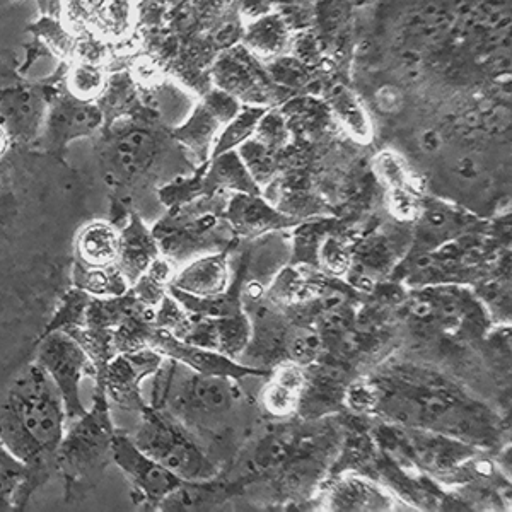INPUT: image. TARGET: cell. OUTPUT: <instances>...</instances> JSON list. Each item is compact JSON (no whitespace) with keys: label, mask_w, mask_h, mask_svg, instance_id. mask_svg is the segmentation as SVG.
Instances as JSON below:
<instances>
[{"label":"cell","mask_w":512,"mask_h":512,"mask_svg":"<svg viewBox=\"0 0 512 512\" xmlns=\"http://www.w3.org/2000/svg\"><path fill=\"white\" fill-rule=\"evenodd\" d=\"M325 504L328 511H393L398 501L369 478L345 475L330 485Z\"/></svg>","instance_id":"cell-12"},{"label":"cell","mask_w":512,"mask_h":512,"mask_svg":"<svg viewBox=\"0 0 512 512\" xmlns=\"http://www.w3.org/2000/svg\"><path fill=\"white\" fill-rule=\"evenodd\" d=\"M139 417V425L130 437L152 460L188 482L217 478L216 465L180 420L164 410L152 408L149 403Z\"/></svg>","instance_id":"cell-4"},{"label":"cell","mask_w":512,"mask_h":512,"mask_svg":"<svg viewBox=\"0 0 512 512\" xmlns=\"http://www.w3.org/2000/svg\"><path fill=\"white\" fill-rule=\"evenodd\" d=\"M248 43L258 52L274 55L286 45V26L279 18H265L248 33Z\"/></svg>","instance_id":"cell-27"},{"label":"cell","mask_w":512,"mask_h":512,"mask_svg":"<svg viewBox=\"0 0 512 512\" xmlns=\"http://www.w3.org/2000/svg\"><path fill=\"white\" fill-rule=\"evenodd\" d=\"M238 156L258 187H265L274 180L277 169L274 151L268 149L263 142L258 139L246 140L239 146Z\"/></svg>","instance_id":"cell-22"},{"label":"cell","mask_w":512,"mask_h":512,"mask_svg":"<svg viewBox=\"0 0 512 512\" xmlns=\"http://www.w3.org/2000/svg\"><path fill=\"white\" fill-rule=\"evenodd\" d=\"M120 227L110 221H91L79 229L74 243V262L89 267L117 265Z\"/></svg>","instance_id":"cell-16"},{"label":"cell","mask_w":512,"mask_h":512,"mask_svg":"<svg viewBox=\"0 0 512 512\" xmlns=\"http://www.w3.org/2000/svg\"><path fill=\"white\" fill-rule=\"evenodd\" d=\"M216 325L217 350L236 361L250 344L251 328L243 309L234 315L216 318Z\"/></svg>","instance_id":"cell-21"},{"label":"cell","mask_w":512,"mask_h":512,"mask_svg":"<svg viewBox=\"0 0 512 512\" xmlns=\"http://www.w3.org/2000/svg\"><path fill=\"white\" fill-rule=\"evenodd\" d=\"M262 391V405L274 417H289L301 407L308 374L296 362H284L272 369Z\"/></svg>","instance_id":"cell-15"},{"label":"cell","mask_w":512,"mask_h":512,"mask_svg":"<svg viewBox=\"0 0 512 512\" xmlns=\"http://www.w3.org/2000/svg\"><path fill=\"white\" fill-rule=\"evenodd\" d=\"M11 137L7 134L6 127L0 123V159L6 156L7 149L11 146Z\"/></svg>","instance_id":"cell-34"},{"label":"cell","mask_w":512,"mask_h":512,"mask_svg":"<svg viewBox=\"0 0 512 512\" xmlns=\"http://www.w3.org/2000/svg\"><path fill=\"white\" fill-rule=\"evenodd\" d=\"M171 287L192 296H217L229 286V263L226 253H209L188 263L176 272Z\"/></svg>","instance_id":"cell-14"},{"label":"cell","mask_w":512,"mask_h":512,"mask_svg":"<svg viewBox=\"0 0 512 512\" xmlns=\"http://www.w3.org/2000/svg\"><path fill=\"white\" fill-rule=\"evenodd\" d=\"M255 134L258 135L256 139L263 142L272 151L286 146L287 139H289L286 120L275 113H263V117L256 125Z\"/></svg>","instance_id":"cell-29"},{"label":"cell","mask_w":512,"mask_h":512,"mask_svg":"<svg viewBox=\"0 0 512 512\" xmlns=\"http://www.w3.org/2000/svg\"><path fill=\"white\" fill-rule=\"evenodd\" d=\"M65 429L67 414L57 386L40 364L31 362L0 403V441L26 466L14 511H24L33 495L57 477V451Z\"/></svg>","instance_id":"cell-2"},{"label":"cell","mask_w":512,"mask_h":512,"mask_svg":"<svg viewBox=\"0 0 512 512\" xmlns=\"http://www.w3.org/2000/svg\"><path fill=\"white\" fill-rule=\"evenodd\" d=\"M147 347L156 350L163 357L180 362L183 366L190 367L195 373L205 374V376H226V378L243 379L246 376H270V369H260V367H248L245 364H239L231 357L217 352V350L205 349L198 345L188 344L185 340L176 338L175 335L161 330V328H152L151 338Z\"/></svg>","instance_id":"cell-10"},{"label":"cell","mask_w":512,"mask_h":512,"mask_svg":"<svg viewBox=\"0 0 512 512\" xmlns=\"http://www.w3.org/2000/svg\"><path fill=\"white\" fill-rule=\"evenodd\" d=\"M202 187L205 192H217V190H229L234 193H250L258 195L260 187L251 178L248 169L241 161L238 154L227 151L219 156H214V163L209 171L202 176Z\"/></svg>","instance_id":"cell-17"},{"label":"cell","mask_w":512,"mask_h":512,"mask_svg":"<svg viewBox=\"0 0 512 512\" xmlns=\"http://www.w3.org/2000/svg\"><path fill=\"white\" fill-rule=\"evenodd\" d=\"M163 355L151 349L132 350L117 354L105 367L103 374L94 384L105 390L110 403L132 414L140 415L147 407L142 396V383L144 379L151 378L163 364Z\"/></svg>","instance_id":"cell-9"},{"label":"cell","mask_w":512,"mask_h":512,"mask_svg":"<svg viewBox=\"0 0 512 512\" xmlns=\"http://www.w3.org/2000/svg\"><path fill=\"white\" fill-rule=\"evenodd\" d=\"M161 255L158 239L152 233L146 221L132 210L127 221L120 227L117 267L127 279L128 286H134L140 275L146 272L158 256Z\"/></svg>","instance_id":"cell-11"},{"label":"cell","mask_w":512,"mask_h":512,"mask_svg":"<svg viewBox=\"0 0 512 512\" xmlns=\"http://www.w3.org/2000/svg\"><path fill=\"white\" fill-rule=\"evenodd\" d=\"M439 144H441V139H439V135H437L436 132H427V134H424V137H422V146L429 152L437 151Z\"/></svg>","instance_id":"cell-33"},{"label":"cell","mask_w":512,"mask_h":512,"mask_svg":"<svg viewBox=\"0 0 512 512\" xmlns=\"http://www.w3.org/2000/svg\"><path fill=\"white\" fill-rule=\"evenodd\" d=\"M207 110H209L219 122L227 123L231 122V120L238 115L239 106L233 96L216 91V93H210L209 99H207Z\"/></svg>","instance_id":"cell-32"},{"label":"cell","mask_w":512,"mask_h":512,"mask_svg":"<svg viewBox=\"0 0 512 512\" xmlns=\"http://www.w3.org/2000/svg\"><path fill=\"white\" fill-rule=\"evenodd\" d=\"M344 403L350 410L359 414L374 412V408L378 405V390L371 379L354 381L345 388Z\"/></svg>","instance_id":"cell-30"},{"label":"cell","mask_w":512,"mask_h":512,"mask_svg":"<svg viewBox=\"0 0 512 512\" xmlns=\"http://www.w3.org/2000/svg\"><path fill=\"white\" fill-rule=\"evenodd\" d=\"M321 338L318 333L304 332L299 333L292 338L287 347V352L291 354L292 362H296L299 366H309L316 361V357L320 354Z\"/></svg>","instance_id":"cell-31"},{"label":"cell","mask_w":512,"mask_h":512,"mask_svg":"<svg viewBox=\"0 0 512 512\" xmlns=\"http://www.w3.org/2000/svg\"><path fill=\"white\" fill-rule=\"evenodd\" d=\"M263 113H265V110H262V108H248V110L238 113L231 122H227L229 125L219 135V140H217L216 147H214V156L231 151L233 147L241 146L243 142L251 139V135L255 134L256 125L263 117Z\"/></svg>","instance_id":"cell-24"},{"label":"cell","mask_w":512,"mask_h":512,"mask_svg":"<svg viewBox=\"0 0 512 512\" xmlns=\"http://www.w3.org/2000/svg\"><path fill=\"white\" fill-rule=\"evenodd\" d=\"M219 125L221 122L207 110V106L198 108L190 122L176 130V139L181 140L188 149H192L198 158L204 159L207 158L210 142L214 140Z\"/></svg>","instance_id":"cell-20"},{"label":"cell","mask_w":512,"mask_h":512,"mask_svg":"<svg viewBox=\"0 0 512 512\" xmlns=\"http://www.w3.org/2000/svg\"><path fill=\"white\" fill-rule=\"evenodd\" d=\"M371 381L378 390L374 412L390 424L437 432L475 448H490L499 439L494 412L441 373L396 364Z\"/></svg>","instance_id":"cell-1"},{"label":"cell","mask_w":512,"mask_h":512,"mask_svg":"<svg viewBox=\"0 0 512 512\" xmlns=\"http://www.w3.org/2000/svg\"><path fill=\"white\" fill-rule=\"evenodd\" d=\"M35 362L57 386L64 402L67 424L79 419L88 408L81 398V383L84 378H96V367L69 333L47 332L41 335L35 352Z\"/></svg>","instance_id":"cell-6"},{"label":"cell","mask_w":512,"mask_h":512,"mask_svg":"<svg viewBox=\"0 0 512 512\" xmlns=\"http://www.w3.org/2000/svg\"><path fill=\"white\" fill-rule=\"evenodd\" d=\"M154 326L183 340L192 326V316L168 292L154 313Z\"/></svg>","instance_id":"cell-26"},{"label":"cell","mask_w":512,"mask_h":512,"mask_svg":"<svg viewBox=\"0 0 512 512\" xmlns=\"http://www.w3.org/2000/svg\"><path fill=\"white\" fill-rule=\"evenodd\" d=\"M227 221L231 224L233 233L246 238L296 224L294 219L280 214L279 210L274 209L263 198L250 193H236L231 198L227 207Z\"/></svg>","instance_id":"cell-13"},{"label":"cell","mask_w":512,"mask_h":512,"mask_svg":"<svg viewBox=\"0 0 512 512\" xmlns=\"http://www.w3.org/2000/svg\"><path fill=\"white\" fill-rule=\"evenodd\" d=\"M70 280H72V286L81 289L91 297L123 296L130 289L127 279L123 277L117 265L89 267L84 263L74 262Z\"/></svg>","instance_id":"cell-18"},{"label":"cell","mask_w":512,"mask_h":512,"mask_svg":"<svg viewBox=\"0 0 512 512\" xmlns=\"http://www.w3.org/2000/svg\"><path fill=\"white\" fill-rule=\"evenodd\" d=\"M376 443L400 466L446 477L477 456L478 448L437 432L384 422L374 432Z\"/></svg>","instance_id":"cell-5"},{"label":"cell","mask_w":512,"mask_h":512,"mask_svg":"<svg viewBox=\"0 0 512 512\" xmlns=\"http://www.w3.org/2000/svg\"><path fill=\"white\" fill-rule=\"evenodd\" d=\"M113 463L127 477L132 502L142 511H159L161 502L183 482L168 468L152 460L128 432L120 429L113 437Z\"/></svg>","instance_id":"cell-7"},{"label":"cell","mask_w":512,"mask_h":512,"mask_svg":"<svg viewBox=\"0 0 512 512\" xmlns=\"http://www.w3.org/2000/svg\"><path fill=\"white\" fill-rule=\"evenodd\" d=\"M26 466L0 441V512L14 511V497L24 480Z\"/></svg>","instance_id":"cell-23"},{"label":"cell","mask_w":512,"mask_h":512,"mask_svg":"<svg viewBox=\"0 0 512 512\" xmlns=\"http://www.w3.org/2000/svg\"><path fill=\"white\" fill-rule=\"evenodd\" d=\"M332 103L335 113L344 122L350 134L354 135V139L369 142L371 140V123L361 105L357 103V99L352 94L345 93L344 89H340L338 93L333 94Z\"/></svg>","instance_id":"cell-25"},{"label":"cell","mask_w":512,"mask_h":512,"mask_svg":"<svg viewBox=\"0 0 512 512\" xmlns=\"http://www.w3.org/2000/svg\"><path fill=\"white\" fill-rule=\"evenodd\" d=\"M91 299L93 297L81 289L70 287L60 299L59 309L55 311V315L52 316L43 333L55 332V330L65 333L76 332L77 328H81L86 323V313H88Z\"/></svg>","instance_id":"cell-19"},{"label":"cell","mask_w":512,"mask_h":512,"mask_svg":"<svg viewBox=\"0 0 512 512\" xmlns=\"http://www.w3.org/2000/svg\"><path fill=\"white\" fill-rule=\"evenodd\" d=\"M115 425L105 390L94 384L93 405L67 424L57 451V477L64 487V502L77 506L88 501L113 463Z\"/></svg>","instance_id":"cell-3"},{"label":"cell","mask_w":512,"mask_h":512,"mask_svg":"<svg viewBox=\"0 0 512 512\" xmlns=\"http://www.w3.org/2000/svg\"><path fill=\"white\" fill-rule=\"evenodd\" d=\"M105 120V111L93 101L74 96L53 99L45 127L35 140L36 149L53 158H62L70 142L96 134Z\"/></svg>","instance_id":"cell-8"},{"label":"cell","mask_w":512,"mask_h":512,"mask_svg":"<svg viewBox=\"0 0 512 512\" xmlns=\"http://www.w3.org/2000/svg\"><path fill=\"white\" fill-rule=\"evenodd\" d=\"M318 260L325 265L326 270L333 275H344L352 263V251L337 236H326L318 251Z\"/></svg>","instance_id":"cell-28"}]
</instances>
